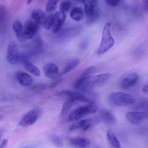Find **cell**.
<instances>
[{
  "label": "cell",
  "mask_w": 148,
  "mask_h": 148,
  "mask_svg": "<svg viewBox=\"0 0 148 148\" xmlns=\"http://www.w3.org/2000/svg\"><path fill=\"white\" fill-rule=\"evenodd\" d=\"M102 119L106 123L108 124H113L116 122V119L114 115L110 111L103 109L100 113Z\"/></svg>",
  "instance_id": "cell-17"
},
{
  "label": "cell",
  "mask_w": 148,
  "mask_h": 148,
  "mask_svg": "<svg viewBox=\"0 0 148 148\" xmlns=\"http://www.w3.org/2000/svg\"><path fill=\"white\" fill-rule=\"evenodd\" d=\"M8 142V140L4 139L2 141L0 145V148H4L7 145Z\"/></svg>",
  "instance_id": "cell-38"
},
{
  "label": "cell",
  "mask_w": 148,
  "mask_h": 148,
  "mask_svg": "<svg viewBox=\"0 0 148 148\" xmlns=\"http://www.w3.org/2000/svg\"><path fill=\"white\" fill-rule=\"evenodd\" d=\"M142 1L145 10L148 13V0H143Z\"/></svg>",
  "instance_id": "cell-35"
},
{
  "label": "cell",
  "mask_w": 148,
  "mask_h": 148,
  "mask_svg": "<svg viewBox=\"0 0 148 148\" xmlns=\"http://www.w3.org/2000/svg\"><path fill=\"white\" fill-rule=\"evenodd\" d=\"M106 3L111 6H116L119 3L120 0H104Z\"/></svg>",
  "instance_id": "cell-32"
},
{
  "label": "cell",
  "mask_w": 148,
  "mask_h": 148,
  "mask_svg": "<svg viewBox=\"0 0 148 148\" xmlns=\"http://www.w3.org/2000/svg\"><path fill=\"white\" fill-rule=\"evenodd\" d=\"M12 27L18 40L21 42L24 41L26 39L24 29L21 22L18 20H15L13 23Z\"/></svg>",
  "instance_id": "cell-14"
},
{
  "label": "cell",
  "mask_w": 148,
  "mask_h": 148,
  "mask_svg": "<svg viewBox=\"0 0 148 148\" xmlns=\"http://www.w3.org/2000/svg\"><path fill=\"white\" fill-rule=\"evenodd\" d=\"M139 76L136 73L132 72L123 76L119 82L121 87L124 89H127L134 86L137 83Z\"/></svg>",
  "instance_id": "cell-7"
},
{
  "label": "cell",
  "mask_w": 148,
  "mask_h": 148,
  "mask_svg": "<svg viewBox=\"0 0 148 148\" xmlns=\"http://www.w3.org/2000/svg\"><path fill=\"white\" fill-rule=\"evenodd\" d=\"M47 16L46 13L40 10H34L31 14L32 18L40 25L43 24Z\"/></svg>",
  "instance_id": "cell-18"
},
{
  "label": "cell",
  "mask_w": 148,
  "mask_h": 148,
  "mask_svg": "<svg viewBox=\"0 0 148 148\" xmlns=\"http://www.w3.org/2000/svg\"><path fill=\"white\" fill-rule=\"evenodd\" d=\"M34 0H27V4H28L31 3Z\"/></svg>",
  "instance_id": "cell-40"
},
{
  "label": "cell",
  "mask_w": 148,
  "mask_h": 148,
  "mask_svg": "<svg viewBox=\"0 0 148 148\" xmlns=\"http://www.w3.org/2000/svg\"><path fill=\"white\" fill-rule=\"evenodd\" d=\"M95 70V68L94 66H91L88 68L83 72L80 78L90 76V75L93 74Z\"/></svg>",
  "instance_id": "cell-30"
},
{
  "label": "cell",
  "mask_w": 148,
  "mask_h": 148,
  "mask_svg": "<svg viewBox=\"0 0 148 148\" xmlns=\"http://www.w3.org/2000/svg\"><path fill=\"white\" fill-rule=\"evenodd\" d=\"M76 102H77L73 99L69 98L67 99L63 104L60 113V116H63L66 114L73 104Z\"/></svg>",
  "instance_id": "cell-21"
},
{
  "label": "cell",
  "mask_w": 148,
  "mask_h": 148,
  "mask_svg": "<svg viewBox=\"0 0 148 148\" xmlns=\"http://www.w3.org/2000/svg\"><path fill=\"white\" fill-rule=\"evenodd\" d=\"M6 58L8 62L11 64H16L19 61L20 56L18 47L15 41H12L9 44L7 49Z\"/></svg>",
  "instance_id": "cell-6"
},
{
  "label": "cell",
  "mask_w": 148,
  "mask_h": 148,
  "mask_svg": "<svg viewBox=\"0 0 148 148\" xmlns=\"http://www.w3.org/2000/svg\"><path fill=\"white\" fill-rule=\"evenodd\" d=\"M41 113V111L39 108H35L30 110L23 115L18 125L26 127L33 124L38 119Z\"/></svg>",
  "instance_id": "cell-5"
},
{
  "label": "cell",
  "mask_w": 148,
  "mask_h": 148,
  "mask_svg": "<svg viewBox=\"0 0 148 148\" xmlns=\"http://www.w3.org/2000/svg\"><path fill=\"white\" fill-rule=\"evenodd\" d=\"M90 2L94 9H97L98 5V0H91Z\"/></svg>",
  "instance_id": "cell-39"
},
{
  "label": "cell",
  "mask_w": 148,
  "mask_h": 148,
  "mask_svg": "<svg viewBox=\"0 0 148 148\" xmlns=\"http://www.w3.org/2000/svg\"><path fill=\"white\" fill-rule=\"evenodd\" d=\"M40 25L32 19H28L26 21L24 26V32L26 39L32 38L38 32Z\"/></svg>",
  "instance_id": "cell-9"
},
{
  "label": "cell",
  "mask_w": 148,
  "mask_h": 148,
  "mask_svg": "<svg viewBox=\"0 0 148 148\" xmlns=\"http://www.w3.org/2000/svg\"><path fill=\"white\" fill-rule=\"evenodd\" d=\"M70 144L74 146L81 148L88 147L90 145L89 140L84 137H78L72 138L69 141Z\"/></svg>",
  "instance_id": "cell-16"
},
{
  "label": "cell",
  "mask_w": 148,
  "mask_h": 148,
  "mask_svg": "<svg viewBox=\"0 0 148 148\" xmlns=\"http://www.w3.org/2000/svg\"><path fill=\"white\" fill-rule=\"evenodd\" d=\"M56 95L58 96H65L73 99L77 101H81L89 103H93L84 95L78 92H74L67 89H64L57 93Z\"/></svg>",
  "instance_id": "cell-8"
},
{
  "label": "cell",
  "mask_w": 148,
  "mask_h": 148,
  "mask_svg": "<svg viewBox=\"0 0 148 148\" xmlns=\"http://www.w3.org/2000/svg\"><path fill=\"white\" fill-rule=\"evenodd\" d=\"M71 3L68 1H64L62 2L60 4V11L65 12L68 11L71 7Z\"/></svg>",
  "instance_id": "cell-29"
},
{
  "label": "cell",
  "mask_w": 148,
  "mask_h": 148,
  "mask_svg": "<svg viewBox=\"0 0 148 148\" xmlns=\"http://www.w3.org/2000/svg\"><path fill=\"white\" fill-rule=\"evenodd\" d=\"M23 62L25 68L29 72L36 76H40V73L39 70L31 62L24 60Z\"/></svg>",
  "instance_id": "cell-19"
},
{
  "label": "cell",
  "mask_w": 148,
  "mask_h": 148,
  "mask_svg": "<svg viewBox=\"0 0 148 148\" xmlns=\"http://www.w3.org/2000/svg\"><path fill=\"white\" fill-rule=\"evenodd\" d=\"M84 12L80 8L75 7L72 9L70 13L71 18L76 21L81 20L83 18Z\"/></svg>",
  "instance_id": "cell-22"
},
{
  "label": "cell",
  "mask_w": 148,
  "mask_h": 148,
  "mask_svg": "<svg viewBox=\"0 0 148 148\" xmlns=\"http://www.w3.org/2000/svg\"><path fill=\"white\" fill-rule=\"evenodd\" d=\"M60 77H59L58 78L56 81L54 82H53L49 86V88H53L56 87L57 85L60 82Z\"/></svg>",
  "instance_id": "cell-34"
},
{
  "label": "cell",
  "mask_w": 148,
  "mask_h": 148,
  "mask_svg": "<svg viewBox=\"0 0 148 148\" xmlns=\"http://www.w3.org/2000/svg\"><path fill=\"white\" fill-rule=\"evenodd\" d=\"M80 60L77 58H75L69 61L66 64L64 71L66 74L75 69L79 64Z\"/></svg>",
  "instance_id": "cell-23"
},
{
  "label": "cell",
  "mask_w": 148,
  "mask_h": 148,
  "mask_svg": "<svg viewBox=\"0 0 148 148\" xmlns=\"http://www.w3.org/2000/svg\"><path fill=\"white\" fill-rule=\"evenodd\" d=\"M91 118L79 120L72 124L69 127L70 130H74L83 127L90 121Z\"/></svg>",
  "instance_id": "cell-24"
},
{
  "label": "cell",
  "mask_w": 148,
  "mask_h": 148,
  "mask_svg": "<svg viewBox=\"0 0 148 148\" xmlns=\"http://www.w3.org/2000/svg\"><path fill=\"white\" fill-rule=\"evenodd\" d=\"M88 42L87 40H84L81 43L80 48L84 50L87 49L88 46Z\"/></svg>",
  "instance_id": "cell-33"
},
{
  "label": "cell",
  "mask_w": 148,
  "mask_h": 148,
  "mask_svg": "<svg viewBox=\"0 0 148 148\" xmlns=\"http://www.w3.org/2000/svg\"><path fill=\"white\" fill-rule=\"evenodd\" d=\"M46 88V86L44 85H40L36 86L33 88V89L36 90H42Z\"/></svg>",
  "instance_id": "cell-36"
},
{
  "label": "cell",
  "mask_w": 148,
  "mask_h": 148,
  "mask_svg": "<svg viewBox=\"0 0 148 148\" xmlns=\"http://www.w3.org/2000/svg\"><path fill=\"white\" fill-rule=\"evenodd\" d=\"M106 136L109 142L112 146L116 148L121 147V144L119 140L112 131L110 130H108Z\"/></svg>",
  "instance_id": "cell-20"
},
{
  "label": "cell",
  "mask_w": 148,
  "mask_h": 148,
  "mask_svg": "<svg viewBox=\"0 0 148 148\" xmlns=\"http://www.w3.org/2000/svg\"><path fill=\"white\" fill-rule=\"evenodd\" d=\"M110 76L109 73H106L95 76L80 78L74 84L75 88L85 92H89L91 90L104 85Z\"/></svg>",
  "instance_id": "cell-1"
},
{
  "label": "cell",
  "mask_w": 148,
  "mask_h": 148,
  "mask_svg": "<svg viewBox=\"0 0 148 148\" xmlns=\"http://www.w3.org/2000/svg\"><path fill=\"white\" fill-rule=\"evenodd\" d=\"M109 98L112 103L120 107L130 105L135 102V99L132 96L121 92L112 93L110 95Z\"/></svg>",
  "instance_id": "cell-4"
},
{
  "label": "cell",
  "mask_w": 148,
  "mask_h": 148,
  "mask_svg": "<svg viewBox=\"0 0 148 148\" xmlns=\"http://www.w3.org/2000/svg\"><path fill=\"white\" fill-rule=\"evenodd\" d=\"M66 18L65 12L60 11L55 13L52 26V31L53 34H56L59 32L65 21Z\"/></svg>",
  "instance_id": "cell-10"
},
{
  "label": "cell",
  "mask_w": 148,
  "mask_h": 148,
  "mask_svg": "<svg viewBox=\"0 0 148 148\" xmlns=\"http://www.w3.org/2000/svg\"><path fill=\"white\" fill-rule=\"evenodd\" d=\"M32 43L34 47L39 49L42 47V41L38 32L36 33L32 38Z\"/></svg>",
  "instance_id": "cell-25"
},
{
  "label": "cell",
  "mask_w": 148,
  "mask_h": 148,
  "mask_svg": "<svg viewBox=\"0 0 148 148\" xmlns=\"http://www.w3.org/2000/svg\"><path fill=\"white\" fill-rule=\"evenodd\" d=\"M111 24L107 23L103 28L101 41L98 50V54H101L107 51L114 45V41L111 35Z\"/></svg>",
  "instance_id": "cell-2"
},
{
  "label": "cell",
  "mask_w": 148,
  "mask_h": 148,
  "mask_svg": "<svg viewBox=\"0 0 148 148\" xmlns=\"http://www.w3.org/2000/svg\"><path fill=\"white\" fill-rule=\"evenodd\" d=\"M60 0H49L46 6V11L47 13H50L56 9L58 2Z\"/></svg>",
  "instance_id": "cell-26"
},
{
  "label": "cell",
  "mask_w": 148,
  "mask_h": 148,
  "mask_svg": "<svg viewBox=\"0 0 148 148\" xmlns=\"http://www.w3.org/2000/svg\"><path fill=\"white\" fill-rule=\"evenodd\" d=\"M54 18V15L50 14L47 16L43 23L44 28L46 30L49 29L52 27Z\"/></svg>",
  "instance_id": "cell-27"
},
{
  "label": "cell",
  "mask_w": 148,
  "mask_h": 148,
  "mask_svg": "<svg viewBox=\"0 0 148 148\" xmlns=\"http://www.w3.org/2000/svg\"><path fill=\"white\" fill-rule=\"evenodd\" d=\"M43 71L45 76L48 78L55 79L58 77L59 70L57 66L52 63H49L43 67Z\"/></svg>",
  "instance_id": "cell-12"
},
{
  "label": "cell",
  "mask_w": 148,
  "mask_h": 148,
  "mask_svg": "<svg viewBox=\"0 0 148 148\" xmlns=\"http://www.w3.org/2000/svg\"><path fill=\"white\" fill-rule=\"evenodd\" d=\"M138 108L142 111L148 112V100H145L141 102L138 106Z\"/></svg>",
  "instance_id": "cell-31"
},
{
  "label": "cell",
  "mask_w": 148,
  "mask_h": 148,
  "mask_svg": "<svg viewBox=\"0 0 148 148\" xmlns=\"http://www.w3.org/2000/svg\"><path fill=\"white\" fill-rule=\"evenodd\" d=\"M85 12L87 24L92 23L94 21V8L91 2L89 0H85L84 2Z\"/></svg>",
  "instance_id": "cell-15"
},
{
  "label": "cell",
  "mask_w": 148,
  "mask_h": 148,
  "mask_svg": "<svg viewBox=\"0 0 148 148\" xmlns=\"http://www.w3.org/2000/svg\"><path fill=\"white\" fill-rule=\"evenodd\" d=\"M97 109V106L94 103L78 107L70 113L68 120L70 121H73L79 119L95 113Z\"/></svg>",
  "instance_id": "cell-3"
},
{
  "label": "cell",
  "mask_w": 148,
  "mask_h": 148,
  "mask_svg": "<svg viewBox=\"0 0 148 148\" xmlns=\"http://www.w3.org/2000/svg\"><path fill=\"white\" fill-rule=\"evenodd\" d=\"M142 90L144 93L148 94V80L147 82L143 86Z\"/></svg>",
  "instance_id": "cell-37"
},
{
  "label": "cell",
  "mask_w": 148,
  "mask_h": 148,
  "mask_svg": "<svg viewBox=\"0 0 148 148\" xmlns=\"http://www.w3.org/2000/svg\"><path fill=\"white\" fill-rule=\"evenodd\" d=\"M127 120L131 123L138 124L145 119H148L147 113L144 111L128 112L125 115Z\"/></svg>",
  "instance_id": "cell-11"
},
{
  "label": "cell",
  "mask_w": 148,
  "mask_h": 148,
  "mask_svg": "<svg viewBox=\"0 0 148 148\" xmlns=\"http://www.w3.org/2000/svg\"><path fill=\"white\" fill-rule=\"evenodd\" d=\"M15 76L18 82L22 86L27 87L30 86L33 82V79L28 74L21 71L15 73Z\"/></svg>",
  "instance_id": "cell-13"
},
{
  "label": "cell",
  "mask_w": 148,
  "mask_h": 148,
  "mask_svg": "<svg viewBox=\"0 0 148 148\" xmlns=\"http://www.w3.org/2000/svg\"><path fill=\"white\" fill-rule=\"evenodd\" d=\"M79 2L83 3H84V2L85 1V0H75Z\"/></svg>",
  "instance_id": "cell-41"
},
{
  "label": "cell",
  "mask_w": 148,
  "mask_h": 148,
  "mask_svg": "<svg viewBox=\"0 0 148 148\" xmlns=\"http://www.w3.org/2000/svg\"><path fill=\"white\" fill-rule=\"evenodd\" d=\"M49 138L51 143L56 147H61L62 146V141L58 136L55 135H51L49 136Z\"/></svg>",
  "instance_id": "cell-28"
}]
</instances>
